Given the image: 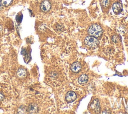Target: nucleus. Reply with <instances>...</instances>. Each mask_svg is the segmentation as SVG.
<instances>
[{"instance_id": "1", "label": "nucleus", "mask_w": 128, "mask_h": 114, "mask_svg": "<svg viewBox=\"0 0 128 114\" xmlns=\"http://www.w3.org/2000/svg\"><path fill=\"white\" fill-rule=\"evenodd\" d=\"M88 33L90 36L94 37H99L102 33V29L98 25L93 24L88 28Z\"/></svg>"}, {"instance_id": "2", "label": "nucleus", "mask_w": 128, "mask_h": 114, "mask_svg": "<svg viewBox=\"0 0 128 114\" xmlns=\"http://www.w3.org/2000/svg\"><path fill=\"white\" fill-rule=\"evenodd\" d=\"M84 43L86 44V45L90 47H96L98 44L99 41L96 37L89 36H87L85 39H84Z\"/></svg>"}, {"instance_id": "3", "label": "nucleus", "mask_w": 128, "mask_h": 114, "mask_svg": "<svg viewBox=\"0 0 128 114\" xmlns=\"http://www.w3.org/2000/svg\"><path fill=\"white\" fill-rule=\"evenodd\" d=\"M51 8L50 3L48 0H44L42 2L40 5L41 10L44 12H48Z\"/></svg>"}, {"instance_id": "4", "label": "nucleus", "mask_w": 128, "mask_h": 114, "mask_svg": "<svg viewBox=\"0 0 128 114\" xmlns=\"http://www.w3.org/2000/svg\"><path fill=\"white\" fill-rule=\"evenodd\" d=\"M76 93L72 91L68 92L66 94V97H65L66 100L69 102H73L76 100Z\"/></svg>"}, {"instance_id": "5", "label": "nucleus", "mask_w": 128, "mask_h": 114, "mask_svg": "<svg viewBox=\"0 0 128 114\" xmlns=\"http://www.w3.org/2000/svg\"><path fill=\"white\" fill-rule=\"evenodd\" d=\"M112 10L116 14L120 13L122 10V6L120 3H115L112 5Z\"/></svg>"}, {"instance_id": "6", "label": "nucleus", "mask_w": 128, "mask_h": 114, "mask_svg": "<svg viewBox=\"0 0 128 114\" xmlns=\"http://www.w3.org/2000/svg\"><path fill=\"white\" fill-rule=\"evenodd\" d=\"M90 106L96 112H99L100 111V105L99 101L97 99H95L90 104Z\"/></svg>"}, {"instance_id": "7", "label": "nucleus", "mask_w": 128, "mask_h": 114, "mask_svg": "<svg viewBox=\"0 0 128 114\" xmlns=\"http://www.w3.org/2000/svg\"><path fill=\"white\" fill-rule=\"evenodd\" d=\"M82 66L78 62H75L72 64L70 67L71 70L74 73L78 72L81 69Z\"/></svg>"}, {"instance_id": "8", "label": "nucleus", "mask_w": 128, "mask_h": 114, "mask_svg": "<svg viewBox=\"0 0 128 114\" xmlns=\"http://www.w3.org/2000/svg\"><path fill=\"white\" fill-rule=\"evenodd\" d=\"M38 111V107L34 103H30L28 107V112L30 113H35Z\"/></svg>"}, {"instance_id": "9", "label": "nucleus", "mask_w": 128, "mask_h": 114, "mask_svg": "<svg viewBox=\"0 0 128 114\" xmlns=\"http://www.w3.org/2000/svg\"><path fill=\"white\" fill-rule=\"evenodd\" d=\"M88 77L86 74L81 75L78 79V82L81 85H83L86 83V82H88Z\"/></svg>"}, {"instance_id": "10", "label": "nucleus", "mask_w": 128, "mask_h": 114, "mask_svg": "<svg viewBox=\"0 0 128 114\" xmlns=\"http://www.w3.org/2000/svg\"><path fill=\"white\" fill-rule=\"evenodd\" d=\"M17 76L20 78H24L26 76V72L25 70V69L23 68H20L16 73Z\"/></svg>"}, {"instance_id": "11", "label": "nucleus", "mask_w": 128, "mask_h": 114, "mask_svg": "<svg viewBox=\"0 0 128 114\" xmlns=\"http://www.w3.org/2000/svg\"><path fill=\"white\" fill-rule=\"evenodd\" d=\"M0 2L3 6L8 7L12 3V0H0Z\"/></svg>"}, {"instance_id": "12", "label": "nucleus", "mask_w": 128, "mask_h": 114, "mask_svg": "<svg viewBox=\"0 0 128 114\" xmlns=\"http://www.w3.org/2000/svg\"><path fill=\"white\" fill-rule=\"evenodd\" d=\"M18 113H25L28 111V108H26L25 106L22 105L18 107Z\"/></svg>"}, {"instance_id": "13", "label": "nucleus", "mask_w": 128, "mask_h": 114, "mask_svg": "<svg viewBox=\"0 0 128 114\" xmlns=\"http://www.w3.org/2000/svg\"><path fill=\"white\" fill-rule=\"evenodd\" d=\"M110 0H102V4L104 7H107L110 5Z\"/></svg>"}, {"instance_id": "14", "label": "nucleus", "mask_w": 128, "mask_h": 114, "mask_svg": "<svg viewBox=\"0 0 128 114\" xmlns=\"http://www.w3.org/2000/svg\"><path fill=\"white\" fill-rule=\"evenodd\" d=\"M112 41L114 42V43H117V42H118V41H119V37H118V36H117V35H114V36H112Z\"/></svg>"}, {"instance_id": "15", "label": "nucleus", "mask_w": 128, "mask_h": 114, "mask_svg": "<svg viewBox=\"0 0 128 114\" xmlns=\"http://www.w3.org/2000/svg\"><path fill=\"white\" fill-rule=\"evenodd\" d=\"M4 94H2V92L0 91V101L4 99Z\"/></svg>"}, {"instance_id": "16", "label": "nucleus", "mask_w": 128, "mask_h": 114, "mask_svg": "<svg viewBox=\"0 0 128 114\" xmlns=\"http://www.w3.org/2000/svg\"><path fill=\"white\" fill-rule=\"evenodd\" d=\"M2 4L0 3V10L2 9Z\"/></svg>"}]
</instances>
